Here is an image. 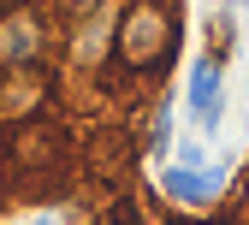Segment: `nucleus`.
<instances>
[{
	"label": "nucleus",
	"instance_id": "obj_1",
	"mask_svg": "<svg viewBox=\"0 0 249 225\" xmlns=\"http://www.w3.org/2000/svg\"><path fill=\"white\" fill-rule=\"evenodd\" d=\"M113 53L124 71H160L178 53V12L172 0H131L113 30Z\"/></svg>",
	"mask_w": 249,
	"mask_h": 225
},
{
	"label": "nucleus",
	"instance_id": "obj_2",
	"mask_svg": "<svg viewBox=\"0 0 249 225\" xmlns=\"http://www.w3.org/2000/svg\"><path fill=\"white\" fill-rule=\"evenodd\" d=\"M36 53H42V18L36 6H12L0 12V66H36Z\"/></svg>",
	"mask_w": 249,
	"mask_h": 225
},
{
	"label": "nucleus",
	"instance_id": "obj_3",
	"mask_svg": "<svg viewBox=\"0 0 249 225\" xmlns=\"http://www.w3.org/2000/svg\"><path fill=\"white\" fill-rule=\"evenodd\" d=\"M48 101V71L42 66H0V113L30 119Z\"/></svg>",
	"mask_w": 249,
	"mask_h": 225
},
{
	"label": "nucleus",
	"instance_id": "obj_4",
	"mask_svg": "<svg viewBox=\"0 0 249 225\" xmlns=\"http://www.w3.org/2000/svg\"><path fill=\"white\" fill-rule=\"evenodd\" d=\"M160 190H166L178 208H213V196L226 190V178L220 172H202V166H172L160 178Z\"/></svg>",
	"mask_w": 249,
	"mask_h": 225
},
{
	"label": "nucleus",
	"instance_id": "obj_5",
	"mask_svg": "<svg viewBox=\"0 0 249 225\" xmlns=\"http://www.w3.org/2000/svg\"><path fill=\"white\" fill-rule=\"evenodd\" d=\"M190 113H196L202 131L220 124V53H208L202 66L190 71Z\"/></svg>",
	"mask_w": 249,
	"mask_h": 225
},
{
	"label": "nucleus",
	"instance_id": "obj_6",
	"mask_svg": "<svg viewBox=\"0 0 249 225\" xmlns=\"http://www.w3.org/2000/svg\"><path fill=\"white\" fill-rule=\"evenodd\" d=\"M53 6H59V12H66V18H83V12H95V6H101V0H53Z\"/></svg>",
	"mask_w": 249,
	"mask_h": 225
},
{
	"label": "nucleus",
	"instance_id": "obj_7",
	"mask_svg": "<svg viewBox=\"0 0 249 225\" xmlns=\"http://www.w3.org/2000/svg\"><path fill=\"white\" fill-rule=\"evenodd\" d=\"M6 6H12V0H0V12H6Z\"/></svg>",
	"mask_w": 249,
	"mask_h": 225
},
{
	"label": "nucleus",
	"instance_id": "obj_8",
	"mask_svg": "<svg viewBox=\"0 0 249 225\" xmlns=\"http://www.w3.org/2000/svg\"><path fill=\"white\" fill-rule=\"evenodd\" d=\"M231 6H237V0H231Z\"/></svg>",
	"mask_w": 249,
	"mask_h": 225
}]
</instances>
